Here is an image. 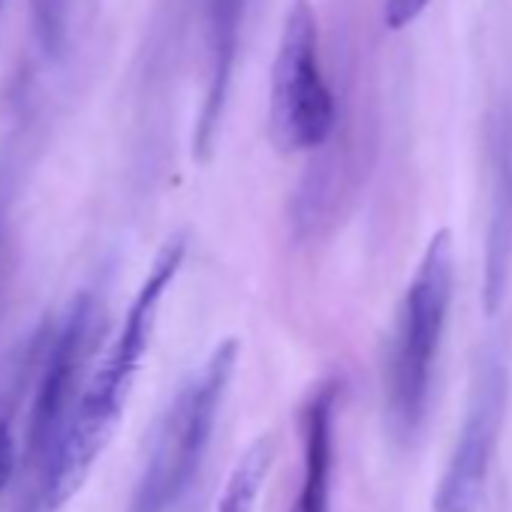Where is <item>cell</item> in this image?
Instances as JSON below:
<instances>
[{"label":"cell","instance_id":"obj_1","mask_svg":"<svg viewBox=\"0 0 512 512\" xmlns=\"http://www.w3.org/2000/svg\"><path fill=\"white\" fill-rule=\"evenodd\" d=\"M184 256H187L184 235H175L160 247V253L148 266V275L142 278V284L124 314L118 335L112 338L103 359L82 383L76 404L70 410V419L64 425V434L49 461L46 479H43V509L46 512H58L64 503H70L79 494V488L91 476L97 458L112 443L118 422L124 416L127 398L133 392L136 374L151 350L163 299L184 266Z\"/></svg>","mask_w":512,"mask_h":512},{"label":"cell","instance_id":"obj_2","mask_svg":"<svg viewBox=\"0 0 512 512\" xmlns=\"http://www.w3.org/2000/svg\"><path fill=\"white\" fill-rule=\"evenodd\" d=\"M452 284V232L437 229L407 284L386 359V422L401 446L413 443L425 422L434 365L452 305Z\"/></svg>","mask_w":512,"mask_h":512},{"label":"cell","instance_id":"obj_3","mask_svg":"<svg viewBox=\"0 0 512 512\" xmlns=\"http://www.w3.org/2000/svg\"><path fill=\"white\" fill-rule=\"evenodd\" d=\"M238 362V341H220L163 410L127 512H172L196 482Z\"/></svg>","mask_w":512,"mask_h":512},{"label":"cell","instance_id":"obj_4","mask_svg":"<svg viewBox=\"0 0 512 512\" xmlns=\"http://www.w3.org/2000/svg\"><path fill=\"white\" fill-rule=\"evenodd\" d=\"M338 124L335 94L320 64V25L311 0H290L269 91V136L281 154L314 151Z\"/></svg>","mask_w":512,"mask_h":512},{"label":"cell","instance_id":"obj_5","mask_svg":"<svg viewBox=\"0 0 512 512\" xmlns=\"http://www.w3.org/2000/svg\"><path fill=\"white\" fill-rule=\"evenodd\" d=\"M91 329H94V299L79 296L49 344L43 374L28 413V437H25V488H28L25 509L28 512H46L43 479L55 455V446L64 434V425L70 419V410L76 404V395L82 389V374L91 350Z\"/></svg>","mask_w":512,"mask_h":512},{"label":"cell","instance_id":"obj_6","mask_svg":"<svg viewBox=\"0 0 512 512\" xmlns=\"http://www.w3.org/2000/svg\"><path fill=\"white\" fill-rule=\"evenodd\" d=\"M506 407V362L491 350L476 371L473 392L455 437L452 455L434 488L431 512H479L488 467L494 458L500 422Z\"/></svg>","mask_w":512,"mask_h":512},{"label":"cell","instance_id":"obj_7","mask_svg":"<svg viewBox=\"0 0 512 512\" xmlns=\"http://www.w3.org/2000/svg\"><path fill=\"white\" fill-rule=\"evenodd\" d=\"M202 4V34H205V88L202 106L196 115L193 130V154L196 160H208L226 100L232 91V73L238 61V40H241V19L247 0H199Z\"/></svg>","mask_w":512,"mask_h":512},{"label":"cell","instance_id":"obj_8","mask_svg":"<svg viewBox=\"0 0 512 512\" xmlns=\"http://www.w3.org/2000/svg\"><path fill=\"white\" fill-rule=\"evenodd\" d=\"M512 275V118L500 115L491 139V196L482 260V305L494 317Z\"/></svg>","mask_w":512,"mask_h":512},{"label":"cell","instance_id":"obj_9","mask_svg":"<svg viewBox=\"0 0 512 512\" xmlns=\"http://www.w3.org/2000/svg\"><path fill=\"white\" fill-rule=\"evenodd\" d=\"M338 383H323L302 407V485L293 512H329Z\"/></svg>","mask_w":512,"mask_h":512},{"label":"cell","instance_id":"obj_10","mask_svg":"<svg viewBox=\"0 0 512 512\" xmlns=\"http://www.w3.org/2000/svg\"><path fill=\"white\" fill-rule=\"evenodd\" d=\"M272 461H275V440L272 437L253 440L235 461V467L223 485L217 512H253L256 500H260V491L269 479Z\"/></svg>","mask_w":512,"mask_h":512},{"label":"cell","instance_id":"obj_11","mask_svg":"<svg viewBox=\"0 0 512 512\" xmlns=\"http://www.w3.org/2000/svg\"><path fill=\"white\" fill-rule=\"evenodd\" d=\"M428 4L431 0H386L383 22L389 31H404L407 25H413L428 10Z\"/></svg>","mask_w":512,"mask_h":512},{"label":"cell","instance_id":"obj_12","mask_svg":"<svg viewBox=\"0 0 512 512\" xmlns=\"http://www.w3.org/2000/svg\"><path fill=\"white\" fill-rule=\"evenodd\" d=\"M16 464H19V449H16L13 425L7 416H0V491L7 488L10 476L16 473Z\"/></svg>","mask_w":512,"mask_h":512},{"label":"cell","instance_id":"obj_13","mask_svg":"<svg viewBox=\"0 0 512 512\" xmlns=\"http://www.w3.org/2000/svg\"><path fill=\"white\" fill-rule=\"evenodd\" d=\"M0 10H4V0H0Z\"/></svg>","mask_w":512,"mask_h":512}]
</instances>
